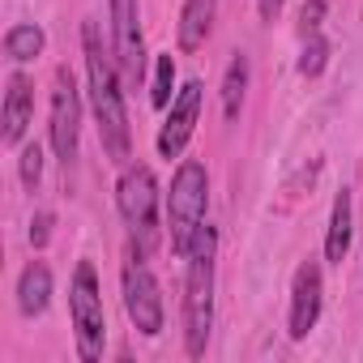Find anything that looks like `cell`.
Masks as SVG:
<instances>
[{
    "instance_id": "ac0fdd59",
    "label": "cell",
    "mask_w": 363,
    "mask_h": 363,
    "mask_svg": "<svg viewBox=\"0 0 363 363\" xmlns=\"http://www.w3.org/2000/svg\"><path fill=\"white\" fill-rule=\"evenodd\" d=\"M325 65H329V43L320 35H308L303 52H299V73L303 77H316V73H325Z\"/></svg>"
},
{
    "instance_id": "44dd1931",
    "label": "cell",
    "mask_w": 363,
    "mask_h": 363,
    "mask_svg": "<svg viewBox=\"0 0 363 363\" xmlns=\"http://www.w3.org/2000/svg\"><path fill=\"white\" fill-rule=\"evenodd\" d=\"M52 227H56V218H52L48 210H43V214H35V223H30V244H35V248H48Z\"/></svg>"
},
{
    "instance_id": "2e32d148",
    "label": "cell",
    "mask_w": 363,
    "mask_h": 363,
    "mask_svg": "<svg viewBox=\"0 0 363 363\" xmlns=\"http://www.w3.org/2000/svg\"><path fill=\"white\" fill-rule=\"evenodd\" d=\"M244 90H248V56L235 52V60L227 65V82H223V116H227V120H240Z\"/></svg>"
},
{
    "instance_id": "277c9868",
    "label": "cell",
    "mask_w": 363,
    "mask_h": 363,
    "mask_svg": "<svg viewBox=\"0 0 363 363\" xmlns=\"http://www.w3.org/2000/svg\"><path fill=\"white\" fill-rule=\"evenodd\" d=\"M116 206L120 218L133 231V244L145 252L158 244V184H154V171L150 167H124L120 184H116Z\"/></svg>"
},
{
    "instance_id": "ffe728a7",
    "label": "cell",
    "mask_w": 363,
    "mask_h": 363,
    "mask_svg": "<svg viewBox=\"0 0 363 363\" xmlns=\"http://www.w3.org/2000/svg\"><path fill=\"white\" fill-rule=\"evenodd\" d=\"M320 18H325V0H303V9H299V30H303V39L320 30Z\"/></svg>"
},
{
    "instance_id": "7c38bea8",
    "label": "cell",
    "mask_w": 363,
    "mask_h": 363,
    "mask_svg": "<svg viewBox=\"0 0 363 363\" xmlns=\"http://www.w3.org/2000/svg\"><path fill=\"white\" fill-rule=\"evenodd\" d=\"M52 303V269L43 261H30L18 278V308L22 316H43Z\"/></svg>"
},
{
    "instance_id": "8992f818",
    "label": "cell",
    "mask_w": 363,
    "mask_h": 363,
    "mask_svg": "<svg viewBox=\"0 0 363 363\" xmlns=\"http://www.w3.org/2000/svg\"><path fill=\"white\" fill-rule=\"evenodd\" d=\"M124 312L145 337L162 333V295H158V282H154V274H150L137 244H133V257L124 265Z\"/></svg>"
},
{
    "instance_id": "4fadbf2b",
    "label": "cell",
    "mask_w": 363,
    "mask_h": 363,
    "mask_svg": "<svg viewBox=\"0 0 363 363\" xmlns=\"http://www.w3.org/2000/svg\"><path fill=\"white\" fill-rule=\"evenodd\" d=\"M214 13H218V0H184V13H179V48L197 52L214 30Z\"/></svg>"
},
{
    "instance_id": "52a82bcc",
    "label": "cell",
    "mask_w": 363,
    "mask_h": 363,
    "mask_svg": "<svg viewBox=\"0 0 363 363\" xmlns=\"http://www.w3.org/2000/svg\"><path fill=\"white\" fill-rule=\"evenodd\" d=\"M52 150L56 158L69 167L77 158V137H82V99L73 86L69 69H56V86H52Z\"/></svg>"
},
{
    "instance_id": "e0dca14e",
    "label": "cell",
    "mask_w": 363,
    "mask_h": 363,
    "mask_svg": "<svg viewBox=\"0 0 363 363\" xmlns=\"http://www.w3.org/2000/svg\"><path fill=\"white\" fill-rule=\"evenodd\" d=\"M171 86H175V60H171V52H167V56H158V60H154L150 103H154V107H167V103H171Z\"/></svg>"
},
{
    "instance_id": "8fae6325",
    "label": "cell",
    "mask_w": 363,
    "mask_h": 363,
    "mask_svg": "<svg viewBox=\"0 0 363 363\" xmlns=\"http://www.w3.org/2000/svg\"><path fill=\"white\" fill-rule=\"evenodd\" d=\"M320 316V265L303 261L295 269V286H291V337H308L312 325Z\"/></svg>"
},
{
    "instance_id": "5b68a950",
    "label": "cell",
    "mask_w": 363,
    "mask_h": 363,
    "mask_svg": "<svg viewBox=\"0 0 363 363\" xmlns=\"http://www.w3.org/2000/svg\"><path fill=\"white\" fill-rule=\"evenodd\" d=\"M69 316H73V333H77V354L86 363L103 359L107 346V316H103V295H99V274L90 261L77 265L73 274V291H69Z\"/></svg>"
},
{
    "instance_id": "9a60e30c",
    "label": "cell",
    "mask_w": 363,
    "mask_h": 363,
    "mask_svg": "<svg viewBox=\"0 0 363 363\" xmlns=\"http://www.w3.org/2000/svg\"><path fill=\"white\" fill-rule=\"evenodd\" d=\"M43 43H48V35H43L35 22H18V26H9V35H5V56L18 60V65H26V60H35V56L43 52Z\"/></svg>"
},
{
    "instance_id": "5bb4252c",
    "label": "cell",
    "mask_w": 363,
    "mask_h": 363,
    "mask_svg": "<svg viewBox=\"0 0 363 363\" xmlns=\"http://www.w3.org/2000/svg\"><path fill=\"white\" fill-rule=\"evenodd\" d=\"M350 223H354V214H350V193L342 189V193L333 197L329 235H325V261H329V265H342V261H346V252H350Z\"/></svg>"
},
{
    "instance_id": "d6986e66",
    "label": "cell",
    "mask_w": 363,
    "mask_h": 363,
    "mask_svg": "<svg viewBox=\"0 0 363 363\" xmlns=\"http://www.w3.org/2000/svg\"><path fill=\"white\" fill-rule=\"evenodd\" d=\"M39 179H43V150H39V145H26V150H22V184L35 193Z\"/></svg>"
},
{
    "instance_id": "3957f363",
    "label": "cell",
    "mask_w": 363,
    "mask_h": 363,
    "mask_svg": "<svg viewBox=\"0 0 363 363\" xmlns=\"http://www.w3.org/2000/svg\"><path fill=\"white\" fill-rule=\"evenodd\" d=\"M206 201H210V175L197 158L179 162L171 175V193H167V227H171V252L189 257L201 223H206Z\"/></svg>"
},
{
    "instance_id": "30bf717a",
    "label": "cell",
    "mask_w": 363,
    "mask_h": 363,
    "mask_svg": "<svg viewBox=\"0 0 363 363\" xmlns=\"http://www.w3.org/2000/svg\"><path fill=\"white\" fill-rule=\"evenodd\" d=\"M30 116H35V86H30V77L26 73H9V82H5V111H0V141H5L9 150L13 145H22V137H26V128H30Z\"/></svg>"
},
{
    "instance_id": "6da1fadb",
    "label": "cell",
    "mask_w": 363,
    "mask_h": 363,
    "mask_svg": "<svg viewBox=\"0 0 363 363\" xmlns=\"http://www.w3.org/2000/svg\"><path fill=\"white\" fill-rule=\"evenodd\" d=\"M82 43H86V77H90V107H94V120H99V137H103V150L111 162H128V111H124V90H120V77L111 69V60L103 56V43H99V30L94 22L82 26Z\"/></svg>"
},
{
    "instance_id": "7402d4cb",
    "label": "cell",
    "mask_w": 363,
    "mask_h": 363,
    "mask_svg": "<svg viewBox=\"0 0 363 363\" xmlns=\"http://www.w3.org/2000/svg\"><path fill=\"white\" fill-rule=\"evenodd\" d=\"M257 9H261V22H274L282 13V0H257Z\"/></svg>"
},
{
    "instance_id": "7a4b0ae2",
    "label": "cell",
    "mask_w": 363,
    "mask_h": 363,
    "mask_svg": "<svg viewBox=\"0 0 363 363\" xmlns=\"http://www.w3.org/2000/svg\"><path fill=\"white\" fill-rule=\"evenodd\" d=\"M214 248H218V235L210 223H201L189 248V282H184V346L193 359L206 354L210 325H214Z\"/></svg>"
},
{
    "instance_id": "ba28073f",
    "label": "cell",
    "mask_w": 363,
    "mask_h": 363,
    "mask_svg": "<svg viewBox=\"0 0 363 363\" xmlns=\"http://www.w3.org/2000/svg\"><path fill=\"white\" fill-rule=\"evenodd\" d=\"M201 99H206L201 82H189L184 90L171 99V111H167V120L158 128V154L162 158H179V154H184V145H189V137L197 128V116H201Z\"/></svg>"
},
{
    "instance_id": "9c48e42d",
    "label": "cell",
    "mask_w": 363,
    "mask_h": 363,
    "mask_svg": "<svg viewBox=\"0 0 363 363\" xmlns=\"http://www.w3.org/2000/svg\"><path fill=\"white\" fill-rule=\"evenodd\" d=\"M111 39H116V60L128 82H141L145 73V48H141V9L137 0H111Z\"/></svg>"
}]
</instances>
